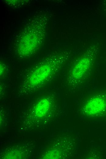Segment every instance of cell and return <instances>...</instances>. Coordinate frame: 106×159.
I'll return each mask as SVG.
<instances>
[{"instance_id": "4", "label": "cell", "mask_w": 106, "mask_h": 159, "mask_svg": "<svg viewBox=\"0 0 106 159\" xmlns=\"http://www.w3.org/2000/svg\"><path fill=\"white\" fill-rule=\"evenodd\" d=\"M50 106V103L48 99L44 98L42 99L38 102L35 107V114L39 117L44 116L48 111Z\"/></svg>"}, {"instance_id": "5", "label": "cell", "mask_w": 106, "mask_h": 159, "mask_svg": "<svg viewBox=\"0 0 106 159\" xmlns=\"http://www.w3.org/2000/svg\"><path fill=\"white\" fill-rule=\"evenodd\" d=\"M5 67L3 65H0V75H2L5 70Z\"/></svg>"}, {"instance_id": "3", "label": "cell", "mask_w": 106, "mask_h": 159, "mask_svg": "<svg viewBox=\"0 0 106 159\" xmlns=\"http://www.w3.org/2000/svg\"><path fill=\"white\" fill-rule=\"evenodd\" d=\"M84 112L90 116L101 114L106 110V93L94 96L86 103Z\"/></svg>"}, {"instance_id": "2", "label": "cell", "mask_w": 106, "mask_h": 159, "mask_svg": "<svg viewBox=\"0 0 106 159\" xmlns=\"http://www.w3.org/2000/svg\"><path fill=\"white\" fill-rule=\"evenodd\" d=\"M55 72L53 64L47 63L41 65L31 72L26 79V84L31 87H37L51 77Z\"/></svg>"}, {"instance_id": "1", "label": "cell", "mask_w": 106, "mask_h": 159, "mask_svg": "<svg viewBox=\"0 0 106 159\" xmlns=\"http://www.w3.org/2000/svg\"><path fill=\"white\" fill-rule=\"evenodd\" d=\"M90 55L87 54L81 57L69 71L67 80L70 86L76 87L81 84L90 76L92 62Z\"/></svg>"}]
</instances>
